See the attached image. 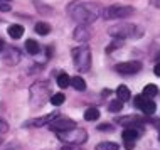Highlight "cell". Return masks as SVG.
<instances>
[{"mask_svg":"<svg viewBox=\"0 0 160 150\" xmlns=\"http://www.w3.org/2000/svg\"><path fill=\"white\" fill-rule=\"evenodd\" d=\"M153 72H155V76H158L160 78V62L155 64V68H153Z\"/></svg>","mask_w":160,"mask_h":150,"instance_id":"cell-28","label":"cell"},{"mask_svg":"<svg viewBox=\"0 0 160 150\" xmlns=\"http://www.w3.org/2000/svg\"><path fill=\"white\" fill-rule=\"evenodd\" d=\"M116 123L118 125H123V127H128V128H137L142 125V120L138 118V117H122V118H118L116 120Z\"/></svg>","mask_w":160,"mask_h":150,"instance_id":"cell-11","label":"cell"},{"mask_svg":"<svg viewBox=\"0 0 160 150\" xmlns=\"http://www.w3.org/2000/svg\"><path fill=\"white\" fill-rule=\"evenodd\" d=\"M98 130H111V127L110 125H99Z\"/></svg>","mask_w":160,"mask_h":150,"instance_id":"cell-29","label":"cell"},{"mask_svg":"<svg viewBox=\"0 0 160 150\" xmlns=\"http://www.w3.org/2000/svg\"><path fill=\"white\" fill-rule=\"evenodd\" d=\"M56 118V113H51V115H44V117H39V118H34V120H29L25 125L27 127H42L46 123H51L52 120Z\"/></svg>","mask_w":160,"mask_h":150,"instance_id":"cell-12","label":"cell"},{"mask_svg":"<svg viewBox=\"0 0 160 150\" xmlns=\"http://www.w3.org/2000/svg\"><path fill=\"white\" fill-rule=\"evenodd\" d=\"M157 128H158V132H160V122L157 123Z\"/></svg>","mask_w":160,"mask_h":150,"instance_id":"cell-33","label":"cell"},{"mask_svg":"<svg viewBox=\"0 0 160 150\" xmlns=\"http://www.w3.org/2000/svg\"><path fill=\"white\" fill-rule=\"evenodd\" d=\"M0 2H8V0H0Z\"/></svg>","mask_w":160,"mask_h":150,"instance_id":"cell-34","label":"cell"},{"mask_svg":"<svg viewBox=\"0 0 160 150\" xmlns=\"http://www.w3.org/2000/svg\"><path fill=\"white\" fill-rule=\"evenodd\" d=\"M7 130H8L7 122H5V120H0V135H2V133H5Z\"/></svg>","mask_w":160,"mask_h":150,"instance_id":"cell-26","label":"cell"},{"mask_svg":"<svg viewBox=\"0 0 160 150\" xmlns=\"http://www.w3.org/2000/svg\"><path fill=\"white\" fill-rule=\"evenodd\" d=\"M64 100H66V96L62 95V93H56V95L51 96V103H52L54 106H59V105H62Z\"/></svg>","mask_w":160,"mask_h":150,"instance_id":"cell-24","label":"cell"},{"mask_svg":"<svg viewBox=\"0 0 160 150\" xmlns=\"http://www.w3.org/2000/svg\"><path fill=\"white\" fill-rule=\"evenodd\" d=\"M120 74H137L142 69V62L140 61H127V62H120L115 68Z\"/></svg>","mask_w":160,"mask_h":150,"instance_id":"cell-8","label":"cell"},{"mask_svg":"<svg viewBox=\"0 0 160 150\" xmlns=\"http://www.w3.org/2000/svg\"><path fill=\"white\" fill-rule=\"evenodd\" d=\"M99 118V110L98 108H88L84 111V120L86 122H94Z\"/></svg>","mask_w":160,"mask_h":150,"instance_id":"cell-18","label":"cell"},{"mask_svg":"<svg viewBox=\"0 0 160 150\" xmlns=\"http://www.w3.org/2000/svg\"><path fill=\"white\" fill-rule=\"evenodd\" d=\"M2 59H3L7 64H17V62L20 61V52H19L15 48H8V49L3 51Z\"/></svg>","mask_w":160,"mask_h":150,"instance_id":"cell-10","label":"cell"},{"mask_svg":"<svg viewBox=\"0 0 160 150\" xmlns=\"http://www.w3.org/2000/svg\"><path fill=\"white\" fill-rule=\"evenodd\" d=\"M69 84H71V78H69L66 72H61V74L58 76V86L59 88H68Z\"/></svg>","mask_w":160,"mask_h":150,"instance_id":"cell-21","label":"cell"},{"mask_svg":"<svg viewBox=\"0 0 160 150\" xmlns=\"http://www.w3.org/2000/svg\"><path fill=\"white\" fill-rule=\"evenodd\" d=\"M157 93H158V88L155 86V84H147L143 88V93H142V95L145 98H150V100H152L153 96H157Z\"/></svg>","mask_w":160,"mask_h":150,"instance_id":"cell-19","label":"cell"},{"mask_svg":"<svg viewBox=\"0 0 160 150\" xmlns=\"http://www.w3.org/2000/svg\"><path fill=\"white\" fill-rule=\"evenodd\" d=\"M96 150H120V147L115 142H101L96 145Z\"/></svg>","mask_w":160,"mask_h":150,"instance_id":"cell-22","label":"cell"},{"mask_svg":"<svg viewBox=\"0 0 160 150\" xmlns=\"http://www.w3.org/2000/svg\"><path fill=\"white\" fill-rule=\"evenodd\" d=\"M108 110L113 111V113H118L120 110H123V101H120L118 98H116V100H113L110 105H108Z\"/></svg>","mask_w":160,"mask_h":150,"instance_id":"cell-23","label":"cell"},{"mask_svg":"<svg viewBox=\"0 0 160 150\" xmlns=\"http://www.w3.org/2000/svg\"><path fill=\"white\" fill-rule=\"evenodd\" d=\"M153 5L157 8H160V0H153Z\"/></svg>","mask_w":160,"mask_h":150,"instance_id":"cell-31","label":"cell"},{"mask_svg":"<svg viewBox=\"0 0 160 150\" xmlns=\"http://www.w3.org/2000/svg\"><path fill=\"white\" fill-rule=\"evenodd\" d=\"M71 86L74 88L76 91H84L86 83H84V79L81 78V76H74V78H71Z\"/></svg>","mask_w":160,"mask_h":150,"instance_id":"cell-16","label":"cell"},{"mask_svg":"<svg viewBox=\"0 0 160 150\" xmlns=\"http://www.w3.org/2000/svg\"><path fill=\"white\" fill-rule=\"evenodd\" d=\"M2 142H3V137H2V135H0V143H2Z\"/></svg>","mask_w":160,"mask_h":150,"instance_id":"cell-32","label":"cell"},{"mask_svg":"<svg viewBox=\"0 0 160 150\" xmlns=\"http://www.w3.org/2000/svg\"><path fill=\"white\" fill-rule=\"evenodd\" d=\"M74 39L78 42H83V44H86V42L89 41V37H91V29L88 27V25H78V29L74 31Z\"/></svg>","mask_w":160,"mask_h":150,"instance_id":"cell-9","label":"cell"},{"mask_svg":"<svg viewBox=\"0 0 160 150\" xmlns=\"http://www.w3.org/2000/svg\"><path fill=\"white\" fill-rule=\"evenodd\" d=\"M108 34L111 37H115V39H130V37L137 39V37H140L143 34V29L135 24H118V25L110 27Z\"/></svg>","mask_w":160,"mask_h":150,"instance_id":"cell-2","label":"cell"},{"mask_svg":"<svg viewBox=\"0 0 160 150\" xmlns=\"http://www.w3.org/2000/svg\"><path fill=\"white\" fill-rule=\"evenodd\" d=\"M3 48H5V42H3V39H0V51H3Z\"/></svg>","mask_w":160,"mask_h":150,"instance_id":"cell-30","label":"cell"},{"mask_svg":"<svg viewBox=\"0 0 160 150\" xmlns=\"http://www.w3.org/2000/svg\"><path fill=\"white\" fill-rule=\"evenodd\" d=\"M122 137H123L125 142H133V143H135L138 140V137H140V132L135 130V128H127V130L122 133Z\"/></svg>","mask_w":160,"mask_h":150,"instance_id":"cell-13","label":"cell"},{"mask_svg":"<svg viewBox=\"0 0 160 150\" xmlns=\"http://www.w3.org/2000/svg\"><path fill=\"white\" fill-rule=\"evenodd\" d=\"M0 10L8 12L10 10V2H0Z\"/></svg>","mask_w":160,"mask_h":150,"instance_id":"cell-27","label":"cell"},{"mask_svg":"<svg viewBox=\"0 0 160 150\" xmlns=\"http://www.w3.org/2000/svg\"><path fill=\"white\" fill-rule=\"evenodd\" d=\"M49 128L56 133H61V132H66V130H71V128H76L74 122L71 118H66V117H56L52 122L49 123Z\"/></svg>","mask_w":160,"mask_h":150,"instance_id":"cell-6","label":"cell"},{"mask_svg":"<svg viewBox=\"0 0 160 150\" xmlns=\"http://www.w3.org/2000/svg\"><path fill=\"white\" fill-rule=\"evenodd\" d=\"M116 96H118V100L120 101H128L130 98H132V93H130V89L127 86H118L116 88Z\"/></svg>","mask_w":160,"mask_h":150,"instance_id":"cell-15","label":"cell"},{"mask_svg":"<svg viewBox=\"0 0 160 150\" xmlns=\"http://www.w3.org/2000/svg\"><path fill=\"white\" fill-rule=\"evenodd\" d=\"M8 36H10L12 39H20V37L24 36V27L19 24H12L10 27H8Z\"/></svg>","mask_w":160,"mask_h":150,"instance_id":"cell-14","label":"cell"},{"mask_svg":"<svg viewBox=\"0 0 160 150\" xmlns=\"http://www.w3.org/2000/svg\"><path fill=\"white\" fill-rule=\"evenodd\" d=\"M59 135V140H62V142L66 143H84L86 138H88V133H86V130L83 128H71V130H66V132H61Z\"/></svg>","mask_w":160,"mask_h":150,"instance_id":"cell-5","label":"cell"},{"mask_svg":"<svg viewBox=\"0 0 160 150\" xmlns=\"http://www.w3.org/2000/svg\"><path fill=\"white\" fill-rule=\"evenodd\" d=\"M25 51H27L29 54H32V56H36L39 51H41V48H39V44L34 39H29L27 42H25Z\"/></svg>","mask_w":160,"mask_h":150,"instance_id":"cell-17","label":"cell"},{"mask_svg":"<svg viewBox=\"0 0 160 150\" xmlns=\"http://www.w3.org/2000/svg\"><path fill=\"white\" fill-rule=\"evenodd\" d=\"M68 14L79 25H89L98 19L99 10L96 5L88 2H71L68 5Z\"/></svg>","mask_w":160,"mask_h":150,"instance_id":"cell-1","label":"cell"},{"mask_svg":"<svg viewBox=\"0 0 160 150\" xmlns=\"http://www.w3.org/2000/svg\"><path fill=\"white\" fill-rule=\"evenodd\" d=\"M101 14L108 20H111V19H125V17H130L132 14H135V8L128 7V5H111V7H106Z\"/></svg>","mask_w":160,"mask_h":150,"instance_id":"cell-4","label":"cell"},{"mask_svg":"<svg viewBox=\"0 0 160 150\" xmlns=\"http://www.w3.org/2000/svg\"><path fill=\"white\" fill-rule=\"evenodd\" d=\"M72 61L74 66L78 68V71L86 72L91 68V49L88 44H81L79 48H76L72 51Z\"/></svg>","mask_w":160,"mask_h":150,"instance_id":"cell-3","label":"cell"},{"mask_svg":"<svg viewBox=\"0 0 160 150\" xmlns=\"http://www.w3.org/2000/svg\"><path fill=\"white\" fill-rule=\"evenodd\" d=\"M123 46V39H115L113 41V44L110 46V48H108V52H111V51H113L115 48H122Z\"/></svg>","mask_w":160,"mask_h":150,"instance_id":"cell-25","label":"cell"},{"mask_svg":"<svg viewBox=\"0 0 160 150\" xmlns=\"http://www.w3.org/2000/svg\"><path fill=\"white\" fill-rule=\"evenodd\" d=\"M36 32L41 34V36H47L51 32V25L46 24V22H37L36 24Z\"/></svg>","mask_w":160,"mask_h":150,"instance_id":"cell-20","label":"cell"},{"mask_svg":"<svg viewBox=\"0 0 160 150\" xmlns=\"http://www.w3.org/2000/svg\"><path fill=\"white\" fill-rule=\"evenodd\" d=\"M133 105L137 106L138 110H142L145 115H153V111L157 110V105L150 100V98H145L143 95L142 96H137L135 100H133Z\"/></svg>","mask_w":160,"mask_h":150,"instance_id":"cell-7","label":"cell"}]
</instances>
